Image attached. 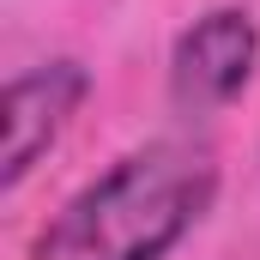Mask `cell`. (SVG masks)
<instances>
[{
    "label": "cell",
    "instance_id": "1",
    "mask_svg": "<svg viewBox=\"0 0 260 260\" xmlns=\"http://www.w3.org/2000/svg\"><path fill=\"white\" fill-rule=\"evenodd\" d=\"M218 200V157L200 139H151L91 176L49 218L30 260H164Z\"/></svg>",
    "mask_w": 260,
    "mask_h": 260
},
{
    "label": "cell",
    "instance_id": "2",
    "mask_svg": "<svg viewBox=\"0 0 260 260\" xmlns=\"http://www.w3.org/2000/svg\"><path fill=\"white\" fill-rule=\"evenodd\" d=\"M260 67V24L248 6H212L176 37L170 49V103L182 115L230 109Z\"/></svg>",
    "mask_w": 260,
    "mask_h": 260
},
{
    "label": "cell",
    "instance_id": "3",
    "mask_svg": "<svg viewBox=\"0 0 260 260\" xmlns=\"http://www.w3.org/2000/svg\"><path fill=\"white\" fill-rule=\"evenodd\" d=\"M91 97V73L85 61H37L6 85V151H0V182L24 188V176L61 145V133L73 127L79 103Z\"/></svg>",
    "mask_w": 260,
    "mask_h": 260
}]
</instances>
